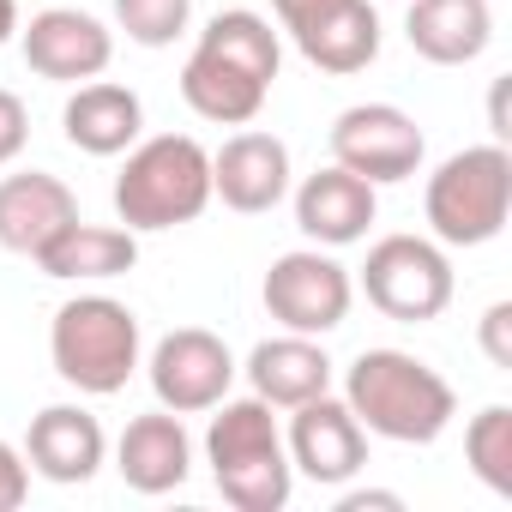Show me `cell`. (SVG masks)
Listing matches in <instances>:
<instances>
[{
	"label": "cell",
	"instance_id": "obj_16",
	"mask_svg": "<svg viewBox=\"0 0 512 512\" xmlns=\"http://www.w3.org/2000/svg\"><path fill=\"white\" fill-rule=\"evenodd\" d=\"M115 470L133 494H175L187 476H193V434L181 428L175 410H151V416H133L115 440Z\"/></svg>",
	"mask_w": 512,
	"mask_h": 512
},
{
	"label": "cell",
	"instance_id": "obj_26",
	"mask_svg": "<svg viewBox=\"0 0 512 512\" xmlns=\"http://www.w3.org/2000/svg\"><path fill=\"white\" fill-rule=\"evenodd\" d=\"M25 145H31V109H25V97H13L7 85H0V169L19 163Z\"/></svg>",
	"mask_w": 512,
	"mask_h": 512
},
{
	"label": "cell",
	"instance_id": "obj_10",
	"mask_svg": "<svg viewBox=\"0 0 512 512\" xmlns=\"http://www.w3.org/2000/svg\"><path fill=\"white\" fill-rule=\"evenodd\" d=\"M19 49L25 67L49 85H85L103 79L115 61V31L79 7H43L31 25H19Z\"/></svg>",
	"mask_w": 512,
	"mask_h": 512
},
{
	"label": "cell",
	"instance_id": "obj_1",
	"mask_svg": "<svg viewBox=\"0 0 512 512\" xmlns=\"http://www.w3.org/2000/svg\"><path fill=\"white\" fill-rule=\"evenodd\" d=\"M344 404L368 434L392 446H434L458 416L452 380L410 350H362L344 368Z\"/></svg>",
	"mask_w": 512,
	"mask_h": 512
},
{
	"label": "cell",
	"instance_id": "obj_7",
	"mask_svg": "<svg viewBox=\"0 0 512 512\" xmlns=\"http://www.w3.org/2000/svg\"><path fill=\"white\" fill-rule=\"evenodd\" d=\"M266 314L284 326V332H302V338H326L350 320V302H356V278L350 266L332 260V247H290L272 260L266 284Z\"/></svg>",
	"mask_w": 512,
	"mask_h": 512
},
{
	"label": "cell",
	"instance_id": "obj_2",
	"mask_svg": "<svg viewBox=\"0 0 512 512\" xmlns=\"http://www.w3.org/2000/svg\"><path fill=\"white\" fill-rule=\"evenodd\" d=\"M211 428H205V464L217 494L235 512H284L290 488H296V464L284 452L278 416L266 398H223L211 404Z\"/></svg>",
	"mask_w": 512,
	"mask_h": 512
},
{
	"label": "cell",
	"instance_id": "obj_21",
	"mask_svg": "<svg viewBox=\"0 0 512 512\" xmlns=\"http://www.w3.org/2000/svg\"><path fill=\"white\" fill-rule=\"evenodd\" d=\"M404 37L428 67H470L494 43V7L488 0H410Z\"/></svg>",
	"mask_w": 512,
	"mask_h": 512
},
{
	"label": "cell",
	"instance_id": "obj_5",
	"mask_svg": "<svg viewBox=\"0 0 512 512\" xmlns=\"http://www.w3.org/2000/svg\"><path fill=\"white\" fill-rule=\"evenodd\" d=\"M422 211L440 247H488L512 217V151L500 139L452 151L428 175Z\"/></svg>",
	"mask_w": 512,
	"mask_h": 512
},
{
	"label": "cell",
	"instance_id": "obj_27",
	"mask_svg": "<svg viewBox=\"0 0 512 512\" xmlns=\"http://www.w3.org/2000/svg\"><path fill=\"white\" fill-rule=\"evenodd\" d=\"M476 344H482V356H488L500 374H512V302H494V308L476 320Z\"/></svg>",
	"mask_w": 512,
	"mask_h": 512
},
{
	"label": "cell",
	"instance_id": "obj_12",
	"mask_svg": "<svg viewBox=\"0 0 512 512\" xmlns=\"http://www.w3.org/2000/svg\"><path fill=\"white\" fill-rule=\"evenodd\" d=\"M290 145L278 133H229L217 151H211V199H223L229 211L241 217H260V211H278L290 199Z\"/></svg>",
	"mask_w": 512,
	"mask_h": 512
},
{
	"label": "cell",
	"instance_id": "obj_25",
	"mask_svg": "<svg viewBox=\"0 0 512 512\" xmlns=\"http://www.w3.org/2000/svg\"><path fill=\"white\" fill-rule=\"evenodd\" d=\"M115 25L139 49H169L193 25V0H115Z\"/></svg>",
	"mask_w": 512,
	"mask_h": 512
},
{
	"label": "cell",
	"instance_id": "obj_20",
	"mask_svg": "<svg viewBox=\"0 0 512 512\" xmlns=\"http://www.w3.org/2000/svg\"><path fill=\"white\" fill-rule=\"evenodd\" d=\"M133 266H139V235L121 223H85V217H73L37 253V272L55 284H109V278H127Z\"/></svg>",
	"mask_w": 512,
	"mask_h": 512
},
{
	"label": "cell",
	"instance_id": "obj_13",
	"mask_svg": "<svg viewBox=\"0 0 512 512\" xmlns=\"http://www.w3.org/2000/svg\"><path fill=\"white\" fill-rule=\"evenodd\" d=\"M380 217V187L350 175L344 163H326L314 169L302 187H296V229L314 241V247H350V241H368Z\"/></svg>",
	"mask_w": 512,
	"mask_h": 512
},
{
	"label": "cell",
	"instance_id": "obj_11",
	"mask_svg": "<svg viewBox=\"0 0 512 512\" xmlns=\"http://www.w3.org/2000/svg\"><path fill=\"white\" fill-rule=\"evenodd\" d=\"M284 452H290V464H296L308 482H320V488H344V482L368 464V428L350 416L344 398L320 392V398H308V404L290 410Z\"/></svg>",
	"mask_w": 512,
	"mask_h": 512
},
{
	"label": "cell",
	"instance_id": "obj_15",
	"mask_svg": "<svg viewBox=\"0 0 512 512\" xmlns=\"http://www.w3.org/2000/svg\"><path fill=\"white\" fill-rule=\"evenodd\" d=\"M79 217V193L49 175V169H19V175H0V247L7 253H37Z\"/></svg>",
	"mask_w": 512,
	"mask_h": 512
},
{
	"label": "cell",
	"instance_id": "obj_3",
	"mask_svg": "<svg viewBox=\"0 0 512 512\" xmlns=\"http://www.w3.org/2000/svg\"><path fill=\"white\" fill-rule=\"evenodd\" d=\"M211 205V151L193 133L139 139L115 175V217L133 235L181 229Z\"/></svg>",
	"mask_w": 512,
	"mask_h": 512
},
{
	"label": "cell",
	"instance_id": "obj_23",
	"mask_svg": "<svg viewBox=\"0 0 512 512\" xmlns=\"http://www.w3.org/2000/svg\"><path fill=\"white\" fill-rule=\"evenodd\" d=\"M193 49H211V55H223L229 67H241V73H253V79H266V85H272L278 67H284V43H278L272 19H266V13H247V7L217 13V19L199 31Z\"/></svg>",
	"mask_w": 512,
	"mask_h": 512
},
{
	"label": "cell",
	"instance_id": "obj_14",
	"mask_svg": "<svg viewBox=\"0 0 512 512\" xmlns=\"http://www.w3.org/2000/svg\"><path fill=\"white\" fill-rule=\"evenodd\" d=\"M103 458H109V434L85 404H49L25 428V464L43 482L79 488V482H91L103 470Z\"/></svg>",
	"mask_w": 512,
	"mask_h": 512
},
{
	"label": "cell",
	"instance_id": "obj_22",
	"mask_svg": "<svg viewBox=\"0 0 512 512\" xmlns=\"http://www.w3.org/2000/svg\"><path fill=\"white\" fill-rule=\"evenodd\" d=\"M266 97H272L266 79L229 67V61L211 55V49H193L187 67H181V103H187L199 121H211V127H247V121H260Z\"/></svg>",
	"mask_w": 512,
	"mask_h": 512
},
{
	"label": "cell",
	"instance_id": "obj_6",
	"mask_svg": "<svg viewBox=\"0 0 512 512\" xmlns=\"http://www.w3.org/2000/svg\"><path fill=\"white\" fill-rule=\"evenodd\" d=\"M362 296L398 326H428L452 308L458 278L434 235H380L362 266Z\"/></svg>",
	"mask_w": 512,
	"mask_h": 512
},
{
	"label": "cell",
	"instance_id": "obj_18",
	"mask_svg": "<svg viewBox=\"0 0 512 512\" xmlns=\"http://www.w3.org/2000/svg\"><path fill=\"white\" fill-rule=\"evenodd\" d=\"M290 43L302 49L308 67H320L332 79L368 73L380 61V13H374V0H332L308 25L290 31Z\"/></svg>",
	"mask_w": 512,
	"mask_h": 512
},
{
	"label": "cell",
	"instance_id": "obj_8",
	"mask_svg": "<svg viewBox=\"0 0 512 512\" xmlns=\"http://www.w3.org/2000/svg\"><path fill=\"white\" fill-rule=\"evenodd\" d=\"M428 157V139L416 127V115H404L398 103H350L332 121V163H344L350 175L392 187L410 181Z\"/></svg>",
	"mask_w": 512,
	"mask_h": 512
},
{
	"label": "cell",
	"instance_id": "obj_30",
	"mask_svg": "<svg viewBox=\"0 0 512 512\" xmlns=\"http://www.w3.org/2000/svg\"><path fill=\"white\" fill-rule=\"evenodd\" d=\"M320 7H332V0H272V13H278V25L284 31H296V25H308Z\"/></svg>",
	"mask_w": 512,
	"mask_h": 512
},
{
	"label": "cell",
	"instance_id": "obj_28",
	"mask_svg": "<svg viewBox=\"0 0 512 512\" xmlns=\"http://www.w3.org/2000/svg\"><path fill=\"white\" fill-rule=\"evenodd\" d=\"M31 494V464H25V446L0 440V512H19Z\"/></svg>",
	"mask_w": 512,
	"mask_h": 512
},
{
	"label": "cell",
	"instance_id": "obj_32",
	"mask_svg": "<svg viewBox=\"0 0 512 512\" xmlns=\"http://www.w3.org/2000/svg\"><path fill=\"white\" fill-rule=\"evenodd\" d=\"M19 37V0H0V49Z\"/></svg>",
	"mask_w": 512,
	"mask_h": 512
},
{
	"label": "cell",
	"instance_id": "obj_9",
	"mask_svg": "<svg viewBox=\"0 0 512 512\" xmlns=\"http://www.w3.org/2000/svg\"><path fill=\"white\" fill-rule=\"evenodd\" d=\"M145 374H151V392H157L163 410L199 416V410H211V404L229 398V386H235L241 368H235V356H229V344H223L217 332H205V326H175L169 338L151 344Z\"/></svg>",
	"mask_w": 512,
	"mask_h": 512
},
{
	"label": "cell",
	"instance_id": "obj_17",
	"mask_svg": "<svg viewBox=\"0 0 512 512\" xmlns=\"http://www.w3.org/2000/svg\"><path fill=\"white\" fill-rule=\"evenodd\" d=\"M61 133L73 151L85 157H121L139 145L145 133V103L133 85H115V79H85L73 85L67 109H61Z\"/></svg>",
	"mask_w": 512,
	"mask_h": 512
},
{
	"label": "cell",
	"instance_id": "obj_31",
	"mask_svg": "<svg viewBox=\"0 0 512 512\" xmlns=\"http://www.w3.org/2000/svg\"><path fill=\"white\" fill-rule=\"evenodd\" d=\"M488 127H494V139H500V145L512 139V127H506V79H494V97H488Z\"/></svg>",
	"mask_w": 512,
	"mask_h": 512
},
{
	"label": "cell",
	"instance_id": "obj_24",
	"mask_svg": "<svg viewBox=\"0 0 512 512\" xmlns=\"http://www.w3.org/2000/svg\"><path fill=\"white\" fill-rule=\"evenodd\" d=\"M464 464H470V476L488 494L512 500V410L506 404H488V410L470 416V428H464Z\"/></svg>",
	"mask_w": 512,
	"mask_h": 512
},
{
	"label": "cell",
	"instance_id": "obj_29",
	"mask_svg": "<svg viewBox=\"0 0 512 512\" xmlns=\"http://www.w3.org/2000/svg\"><path fill=\"white\" fill-rule=\"evenodd\" d=\"M368 506L398 512V506H404V494H392V488H350V494L338 500V512H368Z\"/></svg>",
	"mask_w": 512,
	"mask_h": 512
},
{
	"label": "cell",
	"instance_id": "obj_19",
	"mask_svg": "<svg viewBox=\"0 0 512 512\" xmlns=\"http://www.w3.org/2000/svg\"><path fill=\"white\" fill-rule=\"evenodd\" d=\"M241 374H247L253 398H266L272 410H296V404L332 392V356H326L320 338H302V332L260 338Z\"/></svg>",
	"mask_w": 512,
	"mask_h": 512
},
{
	"label": "cell",
	"instance_id": "obj_4",
	"mask_svg": "<svg viewBox=\"0 0 512 512\" xmlns=\"http://www.w3.org/2000/svg\"><path fill=\"white\" fill-rule=\"evenodd\" d=\"M139 356H145V332H139V314L115 296H73L55 308V326H49V362L55 374L85 392V398H115L133 374H139Z\"/></svg>",
	"mask_w": 512,
	"mask_h": 512
}]
</instances>
